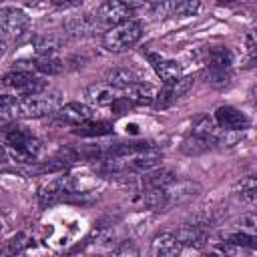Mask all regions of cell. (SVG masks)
Returning <instances> with one entry per match:
<instances>
[{
  "label": "cell",
  "mask_w": 257,
  "mask_h": 257,
  "mask_svg": "<svg viewBox=\"0 0 257 257\" xmlns=\"http://www.w3.org/2000/svg\"><path fill=\"white\" fill-rule=\"evenodd\" d=\"M76 135H82V137H100V135H108L112 133V124L106 122V120H86L82 124H78L74 128Z\"/></svg>",
  "instance_id": "21"
},
{
  "label": "cell",
  "mask_w": 257,
  "mask_h": 257,
  "mask_svg": "<svg viewBox=\"0 0 257 257\" xmlns=\"http://www.w3.org/2000/svg\"><path fill=\"white\" fill-rule=\"evenodd\" d=\"M66 32L70 36H88L92 34L96 28H100L96 16H90V14H84V16H76V18H70L66 24H64Z\"/></svg>",
  "instance_id": "16"
},
{
  "label": "cell",
  "mask_w": 257,
  "mask_h": 257,
  "mask_svg": "<svg viewBox=\"0 0 257 257\" xmlns=\"http://www.w3.org/2000/svg\"><path fill=\"white\" fill-rule=\"evenodd\" d=\"M215 122L221 126V128H227V131H245L249 126V118L235 106L231 104H221L215 108V114H213Z\"/></svg>",
  "instance_id": "12"
},
{
  "label": "cell",
  "mask_w": 257,
  "mask_h": 257,
  "mask_svg": "<svg viewBox=\"0 0 257 257\" xmlns=\"http://www.w3.org/2000/svg\"><path fill=\"white\" fill-rule=\"evenodd\" d=\"M40 141L32 137L24 126H12L4 131V151L16 163H34L40 155Z\"/></svg>",
  "instance_id": "2"
},
{
  "label": "cell",
  "mask_w": 257,
  "mask_h": 257,
  "mask_svg": "<svg viewBox=\"0 0 257 257\" xmlns=\"http://www.w3.org/2000/svg\"><path fill=\"white\" fill-rule=\"evenodd\" d=\"M92 114H94L92 108L88 104H84V102H66V104H62L54 112V116H56L58 122L70 124V126H78V124L90 120Z\"/></svg>",
  "instance_id": "11"
},
{
  "label": "cell",
  "mask_w": 257,
  "mask_h": 257,
  "mask_svg": "<svg viewBox=\"0 0 257 257\" xmlns=\"http://www.w3.org/2000/svg\"><path fill=\"white\" fill-rule=\"evenodd\" d=\"M243 199H245L247 203L257 205V189H255V191H247V193H243Z\"/></svg>",
  "instance_id": "31"
},
{
  "label": "cell",
  "mask_w": 257,
  "mask_h": 257,
  "mask_svg": "<svg viewBox=\"0 0 257 257\" xmlns=\"http://www.w3.org/2000/svg\"><path fill=\"white\" fill-rule=\"evenodd\" d=\"M183 243L179 241L177 233H159L151 243V255L155 257H173L179 255Z\"/></svg>",
  "instance_id": "13"
},
{
  "label": "cell",
  "mask_w": 257,
  "mask_h": 257,
  "mask_svg": "<svg viewBox=\"0 0 257 257\" xmlns=\"http://www.w3.org/2000/svg\"><path fill=\"white\" fill-rule=\"evenodd\" d=\"M120 96H122V88L114 86L108 80L94 82L86 88V98L96 106H112V102H116Z\"/></svg>",
  "instance_id": "10"
},
{
  "label": "cell",
  "mask_w": 257,
  "mask_h": 257,
  "mask_svg": "<svg viewBox=\"0 0 257 257\" xmlns=\"http://www.w3.org/2000/svg\"><path fill=\"white\" fill-rule=\"evenodd\" d=\"M221 2H233V0H221Z\"/></svg>",
  "instance_id": "35"
},
{
  "label": "cell",
  "mask_w": 257,
  "mask_h": 257,
  "mask_svg": "<svg viewBox=\"0 0 257 257\" xmlns=\"http://www.w3.org/2000/svg\"><path fill=\"white\" fill-rule=\"evenodd\" d=\"M143 36V24L139 20H126L116 26H110L102 36V46L108 52H122L133 48Z\"/></svg>",
  "instance_id": "3"
},
{
  "label": "cell",
  "mask_w": 257,
  "mask_h": 257,
  "mask_svg": "<svg viewBox=\"0 0 257 257\" xmlns=\"http://www.w3.org/2000/svg\"><path fill=\"white\" fill-rule=\"evenodd\" d=\"M247 42H249V46L257 48V28H255L253 32H249V36H247Z\"/></svg>",
  "instance_id": "32"
},
{
  "label": "cell",
  "mask_w": 257,
  "mask_h": 257,
  "mask_svg": "<svg viewBox=\"0 0 257 257\" xmlns=\"http://www.w3.org/2000/svg\"><path fill=\"white\" fill-rule=\"evenodd\" d=\"M137 8L133 2L128 0H106L98 6L96 10V20L100 26H116L120 22H126V20H133Z\"/></svg>",
  "instance_id": "5"
},
{
  "label": "cell",
  "mask_w": 257,
  "mask_h": 257,
  "mask_svg": "<svg viewBox=\"0 0 257 257\" xmlns=\"http://www.w3.org/2000/svg\"><path fill=\"white\" fill-rule=\"evenodd\" d=\"M0 26H2V32L4 36H10V38H18L22 36L28 26H30V18L24 10L20 8H8L4 6L0 10Z\"/></svg>",
  "instance_id": "8"
},
{
  "label": "cell",
  "mask_w": 257,
  "mask_h": 257,
  "mask_svg": "<svg viewBox=\"0 0 257 257\" xmlns=\"http://www.w3.org/2000/svg\"><path fill=\"white\" fill-rule=\"evenodd\" d=\"M64 44V36L54 34V32H44L32 38V46L36 50V54H54L56 50H60Z\"/></svg>",
  "instance_id": "17"
},
{
  "label": "cell",
  "mask_w": 257,
  "mask_h": 257,
  "mask_svg": "<svg viewBox=\"0 0 257 257\" xmlns=\"http://www.w3.org/2000/svg\"><path fill=\"white\" fill-rule=\"evenodd\" d=\"M195 78H197L195 74H187V76H179V78L173 80V82H167L165 88H163L161 92H157V98H155L153 106H155L157 110L171 106L175 100H179L183 94H187V92L193 88Z\"/></svg>",
  "instance_id": "7"
},
{
  "label": "cell",
  "mask_w": 257,
  "mask_h": 257,
  "mask_svg": "<svg viewBox=\"0 0 257 257\" xmlns=\"http://www.w3.org/2000/svg\"><path fill=\"white\" fill-rule=\"evenodd\" d=\"M30 245L28 241V235L26 233H16L8 243H6V249H4V255H18L22 253L26 247Z\"/></svg>",
  "instance_id": "27"
},
{
  "label": "cell",
  "mask_w": 257,
  "mask_h": 257,
  "mask_svg": "<svg viewBox=\"0 0 257 257\" xmlns=\"http://www.w3.org/2000/svg\"><path fill=\"white\" fill-rule=\"evenodd\" d=\"M201 8V0H179L171 4V14L173 16H193Z\"/></svg>",
  "instance_id": "24"
},
{
  "label": "cell",
  "mask_w": 257,
  "mask_h": 257,
  "mask_svg": "<svg viewBox=\"0 0 257 257\" xmlns=\"http://www.w3.org/2000/svg\"><path fill=\"white\" fill-rule=\"evenodd\" d=\"M2 86L6 92L10 90L16 96H28V94L46 90V82L40 76H36L34 72H28V70H14V68L2 78Z\"/></svg>",
  "instance_id": "4"
},
{
  "label": "cell",
  "mask_w": 257,
  "mask_h": 257,
  "mask_svg": "<svg viewBox=\"0 0 257 257\" xmlns=\"http://www.w3.org/2000/svg\"><path fill=\"white\" fill-rule=\"evenodd\" d=\"M32 62H34L36 72H40V74L52 76V74H60L64 70V62L56 54H38Z\"/></svg>",
  "instance_id": "19"
},
{
  "label": "cell",
  "mask_w": 257,
  "mask_h": 257,
  "mask_svg": "<svg viewBox=\"0 0 257 257\" xmlns=\"http://www.w3.org/2000/svg\"><path fill=\"white\" fill-rule=\"evenodd\" d=\"M181 149H183V153H187V155H201V153H207L209 149H213V143L191 133V137L183 141V147H181Z\"/></svg>",
  "instance_id": "22"
},
{
  "label": "cell",
  "mask_w": 257,
  "mask_h": 257,
  "mask_svg": "<svg viewBox=\"0 0 257 257\" xmlns=\"http://www.w3.org/2000/svg\"><path fill=\"white\" fill-rule=\"evenodd\" d=\"M177 237L183 243V247H201L207 239V233L201 225H185L177 231Z\"/></svg>",
  "instance_id": "18"
},
{
  "label": "cell",
  "mask_w": 257,
  "mask_h": 257,
  "mask_svg": "<svg viewBox=\"0 0 257 257\" xmlns=\"http://www.w3.org/2000/svg\"><path fill=\"white\" fill-rule=\"evenodd\" d=\"M54 4H72V2H78V0H52Z\"/></svg>",
  "instance_id": "34"
},
{
  "label": "cell",
  "mask_w": 257,
  "mask_h": 257,
  "mask_svg": "<svg viewBox=\"0 0 257 257\" xmlns=\"http://www.w3.org/2000/svg\"><path fill=\"white\" fill-rule=\"evenodd\" d=\"M147 58L151 60V64H153V68H155V72H157V76L167 84V82H173V80H177L179 76H183L181 72V64L177 62V60H171V58H163V56H159V54H153V52H149L147 54Z\"/></svg>",
  "instance_id": "14"
},
{
  "label": "cell",
  "mask_w": 257,
  "mask_h": 257,
  "mask_svg": "<svg viewBox=\"0 0 257 257\" xmlns=\"http://www.w3.org/2000/svg\"><path fill=\"white\" fill-rule=\"evenodd\" d=\"M106 80L108 82H112L114 86H118V88H124V86H128V84H133V82H137L139 78L131 72V70H124V68H116V70H112L108 76H106Z\"/></svg>",
  "instance_id": "25"
},
{
  "label": "cell",
  "mask_w": 257,
  "mask_h": 257,
  "mask_svg": "<svg viewBox=\"0 0 257 257\" xmlns=\"http://www.w3.org/2000/svg\"><path fill=\"white\" fill-rule=\"evenodd\" d=\"M249 66H257V48H253V52L249 56Z\"/></svg>",
  "instance_id": "33"
},
{
  "label": "cell",
  "mask_w": 257,
  "mask_h": 257,
  "mask_svg": "<svg viewBox=\"0 0 257 257\" xmlns=\"http://www.w3.org/2000/svg\"><path fill=\"white\" fill-rule=\"evenodd\" d=\"M257 189V171L243 177L237 185H235V191H241V193H247V191H255Z\"/></svg>",
  "instance_id": "28"
},
{
  "label": "cell",
  "mask_w": 257,
  "mask_h": 257,
  "mask_svg": "<svg viewBox=\"0 0 257 257\" xmlns=\"http://www.w3.org/2000/svg\"><path fill=\"white\" fill-rule=\"evenodd\" d=\"M201 191V185L195 181H187V179H175L171 185L165 187V195H167V209L185 203L187 199L195 197Z\"/></svg>",
  "instance_id": "9"
},
{
  "label": "cell",
  "mask_w": 257,
  "mask_h": 257,
  "mask_svg": "<svg viewBox=\"0 0 257 257\" xmlns=\"http://www.w3.org/2000/svg\"><path fill=\"white\" fill-rule=\"evenodd\" d=\"M122 96L128 98L135 106H149V104L155 102L157 92H155V88L151 84H145V82L137 80V82H133V84L122 88Z\"/></svg>",
  "instance_id": "15"
},
{
  "label": "cell",
  "mask_w": 257,
  "mask_h": 257,
  "mask_svg": "<svg viewBox=\"0 0 257 257\" xmlns=\"http://www.w3.org/2000/svg\"><path fill=\"white\" fill-rule=\"evenodd\" d=\"M112 253L114 255H139V249L128 241H122L116 249H112Z\"/></svg>",
  "instance_id": "30"
},
{
  "label": "cell",
  "mask_w": 257,
  "mask_h": 257,
  "mask_svg": "<svg viewBox=\"0 0 257 257\" xmlns=\"http://www.w3.org/2000/svg\"><path fill=\"white\" fill-rule=\"evenodd\" d=\"M205 78L211 86L215 88H221V86H227L229 80H231V68H209L205 70Z\"/></svg>",
  "instance_id": "23"
},
{
  "label": "cell",
  "mask_w": 257,
  "mask_h": 257,
  "mask_svg": "<svg viewBox=\"0 0 257 257\" xmlns=\"http://www.w3.org/2000/svg\"><path fill=\"white\" fill-rule=\"evenodd\" d=\"M62 106V94L58 90H42L36 94L28 96H14L10 92L2 94V120H12V118H38L46 114H54Z\"/></svg>",
  "instance_id": "1"
},
{
  "label": "cell",
  "mask_w": 257,
  "mask_h": 257,
  "mask_svg": "<svg viewBox=\"0 0 257 257\" xmlns=\"http://www.w3.org/2000/svg\"><path fill=\"white\" fill-rule=\"evenodd\" d=\"M239 227L247 233H257V213H247L239 219Z\"/></svg>",
  "instance_id": "29"
},
{
  "label": "cell",
  "mask_w": 257,
  "mask_h": 257,
  "mask_svg": "<svg viewBox=\"0 0 257 257\" xmlns=\"http://www.w3.org/2000/svg\"><path fill=\"white\" fill-rule=\"evenodd\" d=\"M74 189H76V183L70 175L54 177L38 189V201L42 207H48V205H54L58 201H64L68 195L74 193Z\"/></svg>",
  "instance_id": "6"
},
{
  "label": "cell",
  "mask_w": 257,
  "mask_h": 257,
  "mask_svg": "<svg viewBox=\"0 0 257 257\" xmlns=\"http://www.w3.org/2000/svg\"><path fill=\"white\" fill-rule=\"evenodd\" d=\"M233 64V52L225 46L209 48L207 52V66L209 68H231Z\"/></svg>",
  "instance_id": "20"
},
{
  "label": "cell",
  "mask_w": 257,
  "mask_h": 257,
  "mask_svg": "<svg viewBox=\"0 0 257 257\" xmlns=\"http://www.w3.org/2000/svg\"><path fill=\"white\" fill-rule=\"evenodd\" d=\"M227 241L235 243L241 249H253V251L257 249V235L255 233H247V231H243V233H231L227 237Z\"/></svg>",
  "instance_id": "26"
}]
</instances>
